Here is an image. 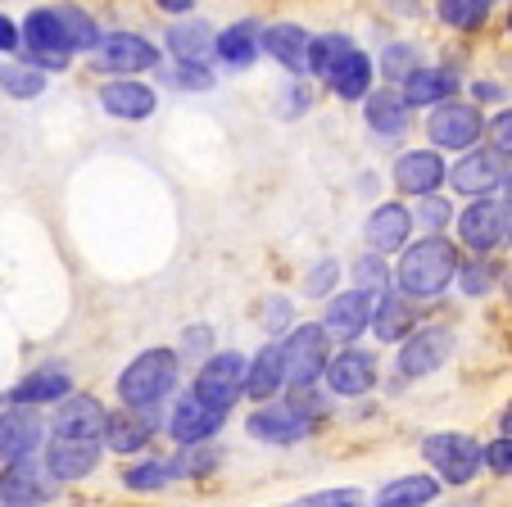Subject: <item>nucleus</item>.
Instances as JSON below:
<instances>
[{"instance_id":"obj_1","label":"nucleus","mask_w":512,"mask_h":507,"mask_svg":"<svg viewBox=\"0 0 512 507\" xmlns=\"http://www.w3.org/2000/svg\"><path fill=\"white\" fill-rule=\"evenodd\" d=\"M395 277L404 295H440L458 277V249L445 236H426L404 249Z\"/></svg>"},{"instance_id":"obj_2","label":"nucleus","mask_w":512,"mask_h":507,"mask_svg":"<svg viewBox=\"0 0 512 507\" xmlns=\"http://www.w3.org/2000/svg\"><path fill=\"white\" fill-rule=\"evenodd\" d=\"M177 385V354L173 349H145L141 358L127 363V372L118 376V394L132 408H150Z\"/></svg>"},{"instance_id":"obj_3","label":"nucleus","mask_w":512,"mask_h":507,"mask_svg":"<svg viewBox=\"0 0 512 507\" xmlns=\"http://www.w3.org/2000/svg\"><path fill=\"white\" fill-rule=\"evenodd\" d=\"M422 458L431 462L435 476L449 480V485H467V480H476V471L485 467V449L472 440V435H458V431L426 435Z\"/></svg>"},{"instance_id":"obj_4","label":"nucleus","mask_w":512,"mask_h":507,"mask_svg":"<svg viewBox=\"0 0 512 507\" xmlns=\"http://www.w3.org/2000/svg\"><path fill=\"white\" fill-rule=\"evenodd\" d=\"M281 363H286L290 390H309L318 376H327V335L318 322H304L286 335L281 345Z\"/></svg>"},{"instance_id":"obj_5","label":"nucleus","mask_w":512,"mask_h":507,"mask_svg":"<svg viewBox=\"0 0 512 507\" xmlns=\"http://www.w3.org/2000/svg\"><path fill=\"white\" fill-rule=\"evenodd\" d=\"M318 421V403L304 399V403H272V408H259L250 417V435L263 444H295L313 431Z\"/></svg>"},{"instance_id":"obj_6","label":"nucleus","mask_w":512,"mask_h":507,"mask_svg":"<svg viewBox=\"0 0 512 507\" xmlns=\"http://www.w3.org/2000/svg\"><path fill=\"white\" fill-rule=\"evenodd\" d=\"M245 372H250V363H245L241 354L209 358V363L200 367V376H195L191 399H200L204 408H227V412H232L236 394L245 390Z\"/></svg>"},{"instance_id":"obj_7","label":"nucleus","mask_w":512,"mask_h":507,"mask_svg":"<svg viewBox=\"0 0 512 507\" xmlns=\"http://www.w3.org/2000/svg\"><path fill=\"white\" fill-rule=\"evenodd\" d=\"M454 354V331L449 326H422L417 335H408L404 349H399V381H422L435 367H445V358Z\"/></svg>"},{"instance_id":"obj_8","label":"nucleus","mask_w":512,"mask_h":507,"mask_svg":"<svg viewBox=\"0 0 512 507\" xmlns=\"http://www.w3.org/2000/svg\"><path fill=\"white\" fill-rule=\"evenodd\" d=\"M55 489H59V480L37 458H23L0 471V507H41L55 498Z\"/></svg>"},{"instance_id":"obj_9","label":"nucleus","mask_w":512,"mask_h":507,"mask_svg":"<svg viewBox=\"0 0 512 507\" xmlns=\"http://www.w3.org/2000/svg\"><path fill=\"white\" fill-rule=\"evenodd\" d=\"M426 132H431L435 145H445V150H472L485 132V118L476 105H463V100H445V105H435L431 118H426Z\"/></svg>"},{"instance_id":"obj_10","label":"nucleus","mask_w":512,"mask_h":507,"mask_svg":"<svg viewBox=\"0 0 512 507\" xmlns=\"http://www.w3.org/2000/svg\"><path fill=\"white\" fill-rule=\"evenodd\" d=\"M23 41H28L37 68H59L68 55H73L64 19H59V5H50V10H32L28 23H23Z\"/></svg>"},{"instance_id":"obj_11","label":"nucleus","mask_w":512,"mask_h":507,"mask_svg":"<svg viewBox=\"0 0 512 507\" xmlns=\"http://www.w3.org/2000/svg\"><path fill=\"white\" fill-rule=\"evenodd\" d=\"M508 227H512V213L499 200H472L463 209V218H458V236H463L467 249H494L508 236Z\"/></svg>"},{"instance_id":"obj_12","label":"nucleus","mask_w":512,"mask_h":507,"mask_svg":"<svg viewBox=\"0 0 512 507\" xmlns=\"http://www.w3.org/2000/svg\"><path fill=\"white\" fill-rule=\"evenodd\" d=\"M372 308H377V299H372L368 290H345V295H336L327 304L318 326L327 340H358L363 326H372Z\"/></svg>"},{"instance_id":"obj_13","label":"nucleus","mask_w":512,"mask_h":507,"mask_svg":"<svg viewBox=\"0 0 512 507\" xmlns=\"http://www.w3.org/2000/svg\"><path fill=\"white\" fill-rule=\"evenodd\" d=\"M41 440H46V426H41V417L32 408L0 412V462H5V467L32 458Z\"/></svg>"},{"instance_id":"obj_14","label":"nucleus","mask_w":512,"mask_h":507,"mask_svg":"<svg viewBox=\"0 0 512 507\" xmlns=\"http://www.w3.org/2000/svg\"><path fill=\"white\" fill-rule=\"evenodd\" d=\"M155 426H159L155 403H150V408H118L105 417V435H100V440H105L114 453H136L150 444Z\"/></svg>"},{"instance_id":"obj_15","label":"nucleus","mask_w":512,"mask_h":507,"mask_svg":"<svg viewBox=\"0 0 512 507\" xmlns=\"http://www.w3.org/2000/svg\"><path fill=\"white\" fill-rule=\"evenodd\" d=\"M449 177H454V186L463 195H472V200H485L490 191H499V186H503V154L472 145V154H463V159H458V168Z\"/></svg>"},{"instance_id":"obj_16","label":"nucleus","mask_w":512,"mask_h":507,"mask_svg":"<svg viewBox=\"0 0 512 507\" xmlns=\"http://www.w3.org/2000/svg\"><path fill=\"white\" fill-rule=\"evenodd\" d=\"M96 59L105 68H114V73H145V68L159 64V50L145 37H136V32H109V37H100Z\"/></svg>"},{"instance_id":"obj_17","label":"nucleus","mask_w":512,"mask_h":507,"mask_svg":"<svg viewBox=\"0 0 512 507\" xmlns=\"http://www.w3.org/2000/svg\"><path fill=\"white\" fill-rule=\"evenodd\" d=\"M227 421V408H204L200 399H191L186 394L182 403H177L173 421H168V431H173V440L182 444V449H200L209 435H218V426Z\"/></svg>"},{"instance_id":"obj_18","label":"nucleus","mask_w":512,"mask_h":507,"mask_svg":"<svg viewBox=\"0 0 512 507\" xmlns=\"http://www.w3.org/2000/svg\"><path fill=\"white\" fill-rule=\"evenodd\" d=\"M440 182H445V159L435 150H408L404 159L395 163V186L408 195H417V200L440 191Z\"/></svg>"},{"instance_id":"obj_19","label":"nucleus","mask_w":512,"mask_h":507,"mask_svg":"<svg viewBox=\"0 0 512 507\" xmlns=\"http://www.w3.org/2000/svg\"><path fill=\"white\" fill-rule=\"evenodd\" d=\"M100 462V444L96 440H50L46 444V471L55 480H82L91 476Z\"/></svg>"},{"instance_id":"obj_20","label":"nucleus","mask_w":512,"mask_h":507,"mask_svg":"<svg viewBox=\"0 0 512 507\" xmlns=\"http://www.w3.org/2000/svg\"><path fill=\"white\" fill-rule=\"evenodd\" d=\"M327 385L336 394H368L372 385H377V358L363 354V349H345V354H336L327 363Z\"/></svg>"},{"instance_id":"obj_21","label":"nucleus","mask_w":512,"mask_h":507,"mask_svg":"<svg viewBox=\"0 0 512 507\" xmlns=\"http://www.w3.org/2000/svg\"><path fill=\"white\" fill-rule=\"evenodd\" d=\"M55 435L59 440H96L105 435V408L91 394H73L55 417Z\"/></svg>"},{"instance_id":"obj_22","label":"nucleus","mask_w":512,"mask_h":507,"mask_svg":"<svg viewBox=\"0 0 512 507\" xmlns=\"http://www.w3.org/2000/svg\"><path fill=\"white\" fill-rule=\"evenodd\" d=\"M309 32L300 23H272V28L259 32V50H268L277 64H286L290 73H304L309 68Z\"/></svg>"},{"instance_id":"obj_23","label":"nucleus","mask_w":512,"mask_h":507,"mask_svg":"<svg viewBox=\"0 0 512 507\" xmlns=\"http://www.w3.org/2000/svg\"><path fill=\"white\" fill-rule=\"evenodd\" d=\"M100 105L109 118H123V123H145L155 114V91L145 82H105L100 91Z\"/></svg>"},{"instance_id":"obj_24","label":"nucleus","mask_w":512,"mask_h":507,"mask_svg":"<svg viewBox=\"0 0 512 507\" xmlns=\"http://www.w3.org/2000/svg\"><path fill=\"white\" fill-rule=\"evenodd\" d=\"M363 231H368V245L377 254H399L408 245V231H413V213L404 204H381V209H372Z\"/></svg>"},{"instance_id":"obj_25","label":"nucleus","mask_w":512,"mask_h":507,"mask_svg":"<svg viewBox=\"0 0 512 507\" xmlns=\"http://www.w3.org/2000/svg\"><path fill=\"white\" fill-rule=\"evenodd\" d=\"M68 390H73V376L68 372H32L10 390V403H19V408H41V403L68 399Z\"/></svg>"},{"instance_id":"obj_26","label":"nucleus","mask_w":512,"mask_h":507,"mask_svg":"<svg viewBox=\"0 0 512 507\" xmlns=\"http://www.w3.org/2000/svg\"><path fill=\"white\" fill-rule=\"evenodd\" d=\"M458 91V77L449 68H417L413 77L404 82V105H445L449 96Z\"/></svg>"},{"instance_id":"obj_27","label":"nucleus","mask_w":512,"mask_h":507,"mask_svg":"<svg viewBox=\"0 0 512 507\" xmlns=\"http://www.w3.org/2000/svg\"><path fill=\"white\" fill-rule=\"evenodd\" d=\"M413 299L408 295H399V290H390V295H381L377 299V308H372V331L386 340V345H395L399 335H408L413 331Z\"/></svg>"},{"instance_id":"obj_28","label":"nucleus","mask_w":512,"mask_h":507,"mask_svg":"<svg viewBox=\"0 0 512 507\" xmlns=\"http://www.w3.org/2000/svg\"><path fill=\"white\" fill-rule=\"evenodd\" d=\"M213 55L223 59V64H232V68L254 64V55H259V28H254L250 19H241V23H232V28H223L218 37H213Z\"/></svg>"},{"instance_id":"obj_29","label":"nucleus","mask_w":512,"mask_h":507,"mask_svg":"<svg viewBox=\"0 0 512 507\" xmlns=\"http://www.w3.org/2000/svg\"><path fill=\"white\" fill-rule=\"evenodd\" d=\"M286 385V363H281V345H268L245 372V394L250 399H272Z\"/></svg>"},{"instance_id":"obj_30","label":"nucleus","mask_w":512,"mask_h":507,"mask_svg":"<svg viewBox=\"0 0 512 507\" xmlns=\"http://www.w3.org/2000/svg\"><path fill=\"white\" fill-rule=\"evenodd\" d=\"M168 46H173L177 64H204V59L213 55V28L209 23H177L173 32H168Z\"/></svg>"},{"instance_id":"obj_31","label":"nucleus","mask_w":512,"mask_h":507,"mask_svg":"<svg viewBox=\"0 0 512 507\" xmlns=\"http://www.w3.org/2000/svg\"><path fill=\"white\" fill-rule=\"evenodd\" d=\"M435 494H440V485L431 476H399L377 494V507H426Z\"/></svg>"},{"instance_id":"obj_32","label":"nucleus","mask_w":512,"mask_h":507,"mask_svg":"<svg viewBox=\"0 0 512 507\" xmlns=\"http://www.w3.org/2000/svg\"><path fill=\"white\" fill-rule=\"evenodd\" d=\"M368 87H372V59L363 55V50H354V55L331 73V91H336L340 100H363Z\"/></svg>"},{"instance_id":"obj_33","label":"nucleus","mask_w":512,"mask_h":507,"mask_svg":"<svg viewBox=\"0 0 512 507\" xmlns=\"http://www.w3.org/2000/svg\"><path fill=\"white\" fill-rule=\"evenodd\" d=\"M354 50H358V46L345 37V32H327V37H313V41H309V68H313L318 77H327V82H331V73H336V68L345 64Z\"/></svg>"},{"instance_id":"obj_34","label":"nucleus","mask_w":512,"mask_h":507,"mask_svg":"<svg viewBox=\"0 0 512 507\" xmlns=\"http://www.w3.org/2000/svg\"><path fill=\"white\" fill-rule=\"evenodd\" d=\"M368 123L372 132L381 136H399L408 127V105L399 100V91H377V96H368Z\"/></svg>"},{"instance_id":"obj_35","label":"nucleus","mask_w":512,"mask_h":507,"mask_svg":"<svg viewBox=\"0 0 512 507\" xmlns=\"http://www.w3.org/2000/svg\"><path fill=\"white\" fill-rule=\"evenodd\" d=\"M173 480H182V476H177V462H159V458H150V462H141V467L127 471L123 485L132 489V494H155V489L173 485Z\"/></svg>"},{"instance_id":"obj_36","label":"nucleus","mask_w":512,"mask_h":507,"mask_svg":"<svg viewBox=\"0 0 512 507\" xmlns=\"http://www.w3.org/2000/svg\"><path fill=\"white\" fill-rule=\"evenodd\" d=\"M0 91H10L14 100H32L46 91V73L37 64H14V68H0Z\"/></svg>"},{"instance_id":"obj_37","label":"nucleus","mask_w":512,"mask_h":507,"mask_svg":"<svg viewBox=\"0 0 512 507\" xmlns=\"http://www.w3.org/2000/svg\"><path fill=\"white\" fill-rule=\"evenodd\" d=\"M435 10H440V19H445L449 28H481L494 5L490 0H440Z\"/></svg>"},{"instance_id":"obj_38","label":"nucleus","mask_w":512,"mask_h":507,"mask_svg":"<svg viewBox=\"0 0 512 507\" xmlns=\"http://www.w3.org/2000/svg\"><path fill=\"white\" fill-rule=\"evenodd\" d=\"M59 19H64V32H68V46H73V55H78V50H96L100 46V28L91 23V14L59 5Z\"/></svg>"},{"instance_id":"obj_39","label":"nucleus","mask_w":512,"mask_h":507,"mask_svg":"<svg viewBox=\"0 0 512 507\" xmlns=\"http://www.w3.org/2000/svg\"><path fill=\"white\" fill-rule=\"evenodd\" d=\"M381 68H386L390 82H408V77L422 68V59H417V46H390L386 59H381Z\"/></svg>"},{"instance_id":"obj_40","label":"nucleus","mask_w":512,"mask_h":507,"mask_svg":"<svg viewBox=\"0 0 512 507\" xmlns=\"http://www.w3.org/2000/svg\"><path fill=\"white\" fill-rule=\"evenodd\" d=\"M458 281H463V295H467V299H481V295H490V286H494V268H490L485 259L463 263Z\"/></svg>"},{"instance_id":"obj_41","label":"nucleus","mask_w":512,"mask_h":507,"mask_svg":"<svg viewBox=\"0 0 512 507\" xmlns=\"http://www.w3.org/2000/svg\"><path fill=\"white\" fill-rule=\"evenodd\" d=\"M358 503H363L358 489H322V494H304L300 503L290 507H358Z\"/></svg>"},{"instance_id":"obj_42","label":"nucleus","mask_w":512,"mask_h":507,"mask_svg":"<svg viewBox=\"0 0 512 507\" xmlns=\"http://www.w3.org/2000/svg\"><path fill=\"white\" fill-rule=\"evenodd\" d=\"M354 281H358V290H377V286H386V263L377 259V254H368V259H358L354 263Z\"/></svg>"},{"instance_id":"obj_43","label":"nucleus","mask_w":512,"mask_h":507,"mask_svg":"<svg viewBox=\"0 0 512 507\" xmlns=\"http://www.w3.org/2000/svg\"><path fill=\"white\" fill-rule=\"evenodd\" d=\"M173 87H186V91H209V87H213L209 64H177Z\"/></svg>"},{"instance_id":"obj_44","label":"nucleus","mask_w":512,"mask_h":507,"mask_svg":"<svg viewBox=\"0 0 512 507\" xmlns=\"http://www.w3.org/2000/svg\"><path fill=\"white\" fill-rule=\"evenodd\" d=\"M485 467L499 471V476H512V440L503 435V440L485 444Z\"/></svg>"},{"instance_id":"obj_45","label":"nucleus","mask_w":512,"mask_h":507,"mask_svg":"<svg viewBox=\"0 0 512 507\" xmlns=\"http://www.w3.org/2000/svg\"><path fill=\"white\" fill-rule=\"evenodd\" d=\"M417 218H422L426 227H431L435 236H440V227H445V222H449V204H445V200H431V195H426V200H422V209H417Z\"/></svg>"},{"instance_id":"obj_46","label":"nucleus","mask_w":512,"mask_h":507,"mask_svg":"<svg viewBox=\"0 0 512 507\" xmlns=\"http://www.w3.org/2000/svg\"><path fill=\"white\" fill-rule=\"evenodd\" d=\"M490 132H494V145H499V154H512V109H503V114L494 118Z\"/></svg>"},{"instance_id":"obj_47","label":"nucleus","mask_w":512,"mask_h":507,"mask_svg":"<svg viewBox=\"0 0 512 507\" xmlns=\"http://www.w3.org/2000/svg\"><path fill=\"white\" fill-rule=\"evenodd\" d=\"M336 286V263H318V268H313V277H309V290H331Z\"/></svg>"},{"instance_id":"obj_48","label":"nucleus","mask_w":512,"mask_h":507,"mask_svg":"<svg viewBox=\"0 0 512 507\" xmlns=\"http://www.w3.org/2000/svg\"><path fill=\"white\" fill-rule=\"evenodd\" d=\"M0 50H19V28L0 14Z\"/></svg>"},{"instance_id":"obj_49","label":"nucleus","mask_w":512,"mask_h":507,"mask_svg":"<svg viewBox=\"0 0 512 507\" xmlns=\"http://www.w3.org/2000/svg\"><path fill=\"white\" fill-rule=\"evenodd\" d=\"M159 10H168V14H186V10H195V0H159Z\"/></svg>"},{"instance_id":"obj_50","label":"nucleus","mask_w":512,"mask_h":507,"mask_svg":"<svg viewBox=\"0 0 512 507\" xmlns=\"http://www.w3.org/2000/svg\"><path fill=\"white\" fill-rule=\"evenodd\" d=\"M499 426H503V435H508V440H512V403L499 412Z\"/></svg>"},{"instance_id":"obj_51","label":"nucleus","mask_w":512,"mask_h":507,"mask_svg":"<svg viewBox=\"0 0 512 507\" xmlns=\"http://www.w3.org/2000/svg\"><path fill=\"white\" fill-rule=\"evenodd\" d=\"M508 204H512V177H508Z\"/></svg>"},{"instance_id":"obj_52","label":"nucleus","mask_w":512,"mask_h":507,"mask_svg":"<svg viewBox=\"0 0 512 507\" xmlns=\"http://www.w3.org/2000/svg\"><path fill=\"white\" fill-rule=\"evenodd\" d=\"M508 245H512V227H508Z\"/></svg>"},{"instance_id":"obj_53","label":"nucleus","mask_w":512,"mask_h":507,"mask_svg":"<svg viewBox=\"0 0 512 507\" xmlns=\"http://www.w3.org/2000/svg\"><path fill=\"white\" fill-rule=\"evenodd\" d=\"M508 32H512V14H508Z\"/></svg>"}]
</instances>
